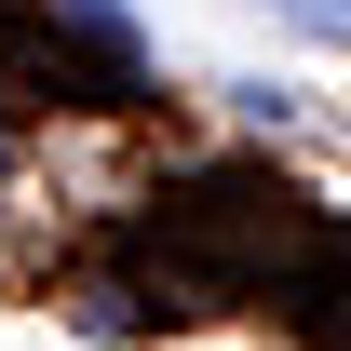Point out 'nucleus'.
<instances>
[{
  "label": "nucleus",
  "instance_id": "obj_1",
  "mask_svg": "<svg viewBox=\"0 0 351 351\" xmlns=\"http://www.w3.org/2000/svg\"><path fill=\"white\" fill-rule=\"evenodd\" d=\"M284 27H311V41H351V0H270Z\"/></svg>",
  "mask_w": 351,
  "mask_h": 351
}]
</instances>
